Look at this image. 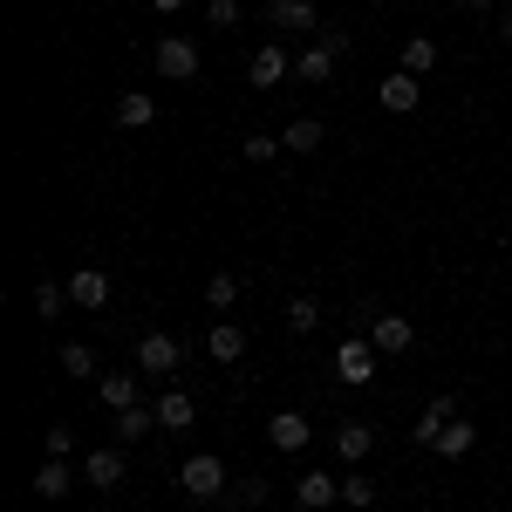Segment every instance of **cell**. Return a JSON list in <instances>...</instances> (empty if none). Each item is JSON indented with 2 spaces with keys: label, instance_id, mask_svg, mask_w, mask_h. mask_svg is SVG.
I'll return each mask as SVG.
<instances>
[{
  "label": "cell",
  "instance_id": "cell-1",
  "mask_svg": "<svg viewBox=\"0 0 512 512\" xmlns=\"http://www.w3.org/2000/svg\"><path fill=\"white\" fill-rule=\"evenodd\" d=\"M151 62H158V76L192 82V76H198V41H192V35H164L158 48H151Z\"/></svg>",
  "mask_w": 512,
  "mask_h": 512
},
{
  "label": "cell",
  "instance_id": "cell-2",
  "mask_svg": "<svg viewBox=\"0 0 512 512\" xmlns=\"http://www.w3.org/2000/svg\"><path fill=\"white\" fill-rule=\"evenodd\" d=\"M178 485H185V499H219V492H226V465H219L212 451H198V458H185Z\"/></svg>",
  "mask_w": 512,
  "mask_h": 512
},
{
  "label": "cell",
  "instance_id": "cell-3",
  "mask_svg": "<svg viewBox=\"0 0 512 512\" xmlns=\"http://www.w3.org/2000/svg\"><path fill=\"white\" fill-rule=\"evenodd\" d=\"M69 308L103 315V308H110V274H103V267H76V274H69Z\"/></svg>",
  "mask_w": 512,
  "mask_h": 512
},
{
  "label": "cell",
  "instance_id": "cell-4",
  "mask_svg": "<svg viewBox=\"0 0 512 512\" xmlns=\"http://www.w3.org/2000/svg\"><path fill=\"white\" fill-rule=\"evenodd\" d=\"M342 48H349V35H328V41H315V48H301V55H294V76L301 82H328Z\"/></svg>",
  "mask_w": 512,
  "mask_h": 512
},
{
  "label": "cell",
  "instance_id": "cell-5",
  "mask_svg": "<svg viewBox=\"0 0 512 512\" xmlns=\"http://www.w3.org/2000/svg\"><path fill=\"white\" fill-rule=\"evenodd\" d=\"M335 376H342L349 390H362V383L376 376V342H362V335H355V342H342V349H335Z\"/></svg>",
  "mask_w": 512,
  "mask_h": 512
},
{
  "label": "cell",
  "instance_id": "cell-6",
  "mask_svg": "<svg viewBox=\"0 0 512 512\" xmlns=\"http://www.w3.org/2000/svg\"><path fill=\"white\" fill-rule=\"evenodd\" d=\"M185 362V349H178V335H164V328H151L144 342H137V369H151V376H171Z\"/></svg>",
  "mask_w": 512,
  "mask_h": 512
},
{
  "label": "cell",
  "instance_id": "cell-7",
  "mask_svg": "<svg viewBox=\"0 0 512 512\" xmlns=\"http://www.w3.org/2000/svg\"><path fill=\"white\" fill-rule=\"evenodd\" d=\"M369 342H376V355H403L417 342V321L410 315H369Z\"/></svg>",
  "mask_w": 512,
  "mask_h": 512
},
{
  "label": "cell",
  "instance_id": "cell-8",
  "mask_svg": "<svg viewBox=\"0 0 512 512\" xmlns=\"http://www.w3.org/2000/svg\"><path fill=\"white\" fill-rule=\"evenodd\" d=\"M376 103H383L390 117H410V110L424 103V82L410 76V69H396V76H383V89H376Z\"/></svg>",
  "mask_w": 512,
  "mask_h": 512
},
{
  "label": "cell",
  "instance_id": "cell-9",
  "mask_svg": "<svg viewBox=\"0 0 512 512\" xmlns=\"http://www.w3.org/2000/svg\"><path fill=\"white\" fill-rule=\"evenodd\" d=\"M335 451H342V465H362V458L376 451V424H362V417H342V424H335Z\"/></svg>",
  "mask_w": 512,
  "mask_h": 512
},
{
  "label": "cell",
  "instance_id": "cell-10",
  "mask_svg": "<svg viewBox=\"0 0 512 512\" xmlns=\"http://www.w3.org/2000/svg\"><path fill=\"white\" fill-rule=\"evenodd\" d=\"M82 478H89L96 492H110V485H123V451H117V444H96V451L82 458Z\"/></svg>",
  "mask_w": 512,
  "mask_h": 512
},
{
  "label": "cell",
  "instance_id": "cell-11",
  "mask_svg": "<svg viewBox=\"0 0 512 512\" xmlns=\"http://www.w3.org/2000/svg\"><path fill=\"white\" fill-rule=\"evenodd\" d=\"M205 355H212V362H239V355H246V328H239V321H212V328H205Z\"/></svg>",
  "mask_w": 512,
  "mask_h": 512
},
{
  "label": "cell",
  "instance_id": "cell-12",
  "mask_svg": "<svg viewBox=\"0 0 512 512\" xmlns=\"http://www.w3.org/2000/svg\"><path fill=\"white\" fill-rule=\"evenodd\" d=\"M294 62H287V48H274V41H260V55L246 62V76H253V89H274L280 76H287Z\"/></svg>",
  "mask_w": 512,
  "mask_h": 512
},
{
  "label": "cell",
  "instance_id": "cell-13",
  "mask_svg": "<svg viewBox=\"0 0 512 512\" xmlns=\"http://www.w3.org/2000/svg\"><path fill=\"white\" fill-rule=\"evenodd\" d=\"M294 499H301L308 512L335 506V499H342V478H328V472H308V478H294Z\"/></svg>",
  "mask_w": 512,
  "mask_h": 512
},
{
  "label": "cell",
  "instance_id": "cell-14",
  "mask_svg": "<svg viewBox=\"0 0 512 512\" xmlns=\"http://www.w3.org/2000/svg\"><path fill=\"white\" fill-rule=\"evenodd\" d=\"M451 417H458V396H431V403H424V417L410 424V437H417V444H437V431H444Z\"/></svg>",
  "mask_w": 512,
  "mask_h": 512
},
{
  "label": "cell",
  "instance_id": "cell-15",
  "mask_svg": "<svg viewBox=\"0 0 512 512\" xmlns=\"http://www.w3.org/2000/svg\"><path fill=\"white\" fill-rule=\"evenodd\" d=\"M96 396H103V410H137V369L96 376Z\"/></svg>",
  "mask_w": 512,
  "mask_h": 512
},
{
  "label": "cell",
  "instance_id": "cell-16",
  "mask_svg": "<svg viewBox=\"0 0 512 512\" xmlns=\"http://www.w3.org/2000/svg\"><path fill=\"white\" fill-rule=\"evenodd\" d=\"M267 437H274V451H301V444L315 437V424H308L301 410H280L274 424H267Z\"/></svg>",
  "mask_w": 512,
  "mask_h": 512
},
{
  "label": "cell",
  "instance_id": "cell-17",
  "mask_svg": "<svg viewBox=\"0 0 512 512\" xmlns=\"http://www.w3.org/2000/svg\"><path fill=\"white\" fill-rule=\"evenodd\" d=\"M267 21L287 28V35H308V28H315V0H274V7H267Z\"/></svg>",
  "mask_w": 512,
  "mask_h": 512
},
{
  "label": "cell",
  "instance_id": "cell-18",
  "mask_svg": "<svg viewBox=\"0 0 512 512\" xmlns=\"http://www.w3.org/2000/svg\"><path fill=\"white\" fill-rule=\"evenodd\" d=\"M192 417H198V403H192V396H185V390L158 396V431H185Z\"/></svg>",
  "mask_w": 512,
  "mask_h": 512
},
{
  "label": "cell",
  "instance_id": "cell-19",
  "mask_svg": "<svg viewBox=\"0 0 512 512\" xmlns=\"http://www.w3.org/2000/svg\"><path fill=\"white\" fill-rule=\"evenodd\" d=\"M117 123H123V130H151V123H158V103L130 89V96H117Z\"/></svg>",
  "mask_w": 512,
  "mask_h": 512
},
{
  "label": "cell",
  "instance_id": "cell-20",
  "mask_svg": "<svg viewBox=\"0 0 512 512\" xmlns=\"http://www.w3.org/2000/svg\"><path fill=\"white\" fill-rule=\"evenodd\" d=\"M478 444V424H458V417H451V424H444V431H437V458H465V451H472Z\"/></svg>",
  "mask_w": 512,
  "mask_h": 512
},
{
  "label": "cell",
  "instance_id": "cell-21",
  "mask_svg": "<svg viewBox=\"0 0 512 512\" xmlns=\"http://www.w3.org/2000/svg\"><path fill=\"white\" fill-rule=\"evenodd\" d=\"M69 485H76V472H69V458H48V465L35 472V492H41V499H62Z\"/></svg>",
  "mask_w": 512,
  "mask_h": 512
},
{
  "label": "cell",
  "instance_id": "cell-22",
  "mask_svg": "<svg viewBox=\"0 0 512 512\" xmlns=\"http://www.w3.org/2000/svg\"><path fill=\"white\" fill-rule=\"evenodd\" d=\"M403 69H410V76H431V69H437V41L431 35H410V41H403Z\"/></svg>",
  "mask_w": 512,
  "mask_h": 512
},
{
  "label": "cell",
  "instance_id": "cell-23",
  "mask_svg": "<svg viewBox=\"0 0 512 512\" xmlns=\"http://www.w3.org/2000/svg\"><path fill=\"white\" fill-rule=\"evenodd\" d=\"M151 424H158V410H117V444H137V437H151Z\"/></svg>",
  "mask_w": 512,
  "mask_h": 512
},
{
  "label": "cell",
  "instance_id": "cell-24",
  "mask_svg": "<svg viewBox=\"0 0 512 512\" xmlns=\"http://www.w3.org/2000/svg\"><path fill=\"white\" fill-rule=\"evenodd\" d=\"M62 308H69V280H41V287H35V315L55 321Z\"/></svg>",
  "mask_w": 512,
  "mask_h": 512
},
{
  "label": "cell",
  "instance_id": "cell-25",
  "mask_svg": "<svg viewBox=\"0 0 512 512\" xmlns=\"http://www.w3.org/2000/svg\"><path fill=\"white\" fill-rule=\"evenodd\" d=\"M280 144H287V151H321V123L315 117H294L287 130H280Z\"/></svg>",
  "mask_w": 512,
  "mask_h": 512
},
{
  "label": "cell",
  "instance_id": "cell-26",
  "mask_svg": "<svg viewBox=\"0 0 512 512\" xmlns=\"http://www.w3.org/2000/svg\"><path fill=\"white\" fill-rule=\"evenodd\" d=\"M55 362H62V376H76V383H89V376H96V355L82 349V342H62V355H55Z\"/></svg>",
  "mask_w": 512,
  "mask_h": 512
},
{
  "label": "cell",
  "instance_id": "cell-27",
  "mask_svg": "<svg viewBox=\"0 0 512 512\" xmlns=\"http://www.w3.org/2000/svg\"><path fill=\"white\" fill-rule=\"evenodd\" d=\"M315 321H321V308L301 294V301H287V335H315Z\"/></svg>",
  "mask_w": 512,
  "mask_h": 512
},
{
  "label": "cell",
  "instance_id": "cell-28",
  "mask_svg": "<svg viewBox=\"0 0 512 512\" xmlns=\"http://www.w3.org/2000/svg\"><path fill=\"white\" fill-rule=\"evenodd\" d=\"M205 301H212V308L226 315V308L239 301V274H212V280H205Z\"/></svg>",
  "mask_w": 512,
  "mask_h": 512
},
{
  "label": "cell",
  "instance_id": "cell-29",
  "mask_svg": "<svg viewBox=\"0 0 512 512\" xmlns=\"http://www.w3.org/2000/svg\"><path fill=\"white\" fill-rule=\"evenodd\" d=\"M369 499H376V478H342V506H355V512H369Z\"/></svg>",
  "mask_w": 512,
  "mask_h": 512
},
{
  "label": "cell",
  "instance_id": "cell-30",
  "mask_svg": "<svg viewBox=\"0 0 512 512\" xmlns=\"http://www.w3.org/2000/svg\"><path fill=\"white\" fill-rule=\"evenodd\" d=\"M280 151H287V144H280V137H267V130H253V137H246V158H253V164L280 158Z\"/></svg>",
  "mask_w": 512,
  "mask_h": 512
},
{
  "label": "cell",
  "instance_id": "cell-31",
  "mask_svg": "<svg viewBox=\"0 0 512 512\" xmlns=\"http://www.w3.org/2000/svg\"><path fill=\"white\" fill-rule=\"evenodd\" d=\"M233 506H267V478H246V485H233Z\"/></svg>",
  "mask_w": 512,
  "mask_h": 512
},
{
  "label": "cell",
  "instance_id": "cell-32",
  "mask_svg": "<svg viewBox=\"0 0 512 512\" xmlns=\"http://www.w3.org/2000/svg\"><path fill=\"white\" fill-rule=\"evenodd\" d=\"M205 21H212V28H239V0H212Z\"/></svg>",
  "mask_w": 512,
  "mask_h": 512
},
{
  "label": "cell",
  "instance_id": "cell-33",
  "mask_svg": "<svg viewBox=\"0 0 512 512\" xmlns=\"http://www.w3.org/2000/svg\"><path fill=\"white\" fill-rule=\"evenodd\" d=\"M76 451V437H69V424H48V458H69Z\"/></svg>",
  "mask_w": 512,
  "mask_h": 512
},
{
  "label": "cell",
  "instance_id": "cell-34",
  "mask_svg": "<svg viewBox=\"0 0 512 512\" xmlns=\"http://www.w3.org/2000/svg\"><path fill=\"white\" fill-rule=\"evenodd\" d=\"M151 7H158V14H178V7H185V0H151Z\"/></svg>",
  "mask_w": 512,
  "mask_h": 512
},
{
  "label": "cell",
  "instance_id": "cell-35",
  "mask_svg": "<svg viewBox=\"0 0 512 512\" xmlns=\"http://www.w3.org/2000/svg\"><path fill=\"white\" fill-rule=\"evenodd\" d=\"M458 7H472V14H485V7H499V0H458Z\"/></svg>",
  "mask_w": 512,
  "mask_h": 512
},
{
  "label": "cell",
  "instance_id": "cell-36",
  "mask_svg": "<svg viewBox=\"0 0 512 512\" xmlns=\"http://www.w3.org/2000/svg\"><path fill=\"white\" fill-rule=\"evenodd\" d=\"M499 35H506V41H512V7H506V14H499Z\"/></svg>",
  "mask_w": 512,
  "mask_h": 512
}]
</instances>
